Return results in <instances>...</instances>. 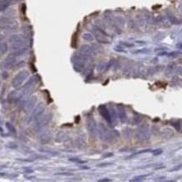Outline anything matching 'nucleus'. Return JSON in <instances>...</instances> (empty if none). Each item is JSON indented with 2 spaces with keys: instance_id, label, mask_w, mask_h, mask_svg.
Wrapping results in <instances>:
<instances>
[{
  "instance_id": "21",
  "label": "nucleus",
  "mask_w": 182,
  "mask_h": 182,
  "mask_svg": "<svg viewBox=\"0 0 182 182\" xmlns=\"http://www.w3.org/2000/svg\"><path fill=\"white\" fill-rule=\"evenodd\" d=\"M110 164H110V163H106V164H98V167H103V166H108V165H110Z\"/></svg>"
},
{
  "instance_id": "23",
  "label": "nucleus",
  "mask_w": 182,
  "mask_h": 182,
  "mask_svg": "<svg viewBox=\"0 0 182 182\" xmlns=\"http://www.w3.org/2000/svg\"><path fill=\"white\" fill-rule=\"evenodd\" d=\"M99 182H107V181H111L110 179H102V180H99Z\"/></svg>"
},
{
  "instance_id": "18",
  "label": "nucleus",
  "mask_w": 182,
  "mask_h": 182,
  "mask_svg": "<svg viewBox=\"0 0 182 182\" xmlns=\"http://www.w3.org/2000/svg\"><path fill=\"white\" fill-rule=\"evenodd\" d=\"M69 160H70V161H72V162L79 163V164H85V163H86V161H84V160H79V159H70Z\"/></svg>"
},
{
  "instance_id": "11",
  "label": "nucleus",
  "mask_w": 182,
  "mask_h": 182,
  "mask_svg": "<svg viewBox=\"0 0 182 182\" xmlns=\"http://www.w3.org/2000/svg\"><path fill=\"white\" fill-rule=\"evenodd\" d=\"M161 135H162L163 138L170 139L174 136V130L170 128H165L161 131Z\"/></svg>"
},
{
  "instance_id": "17",
  "label": "nucleus",
  "mask_w": 182,
  "mask_h": 182,
  "mask_svg": "<svg viewBox=\"0 0 182 182\" xmlns=\"http://www.w3.org/2000/svg\"><path fill=\"white\" fill-rule=\"evenodd\" d=\"M149 175H139V176H137V177H135L134 179H132L131 180V181H139V180H143V179H144L145 177H147Z\"/></svg>"
},
{
  "instance_id": "14",
  "label": "nucleus",
  "mask_w": 182,
  "mask_h": 182,
  "mask_svg": "<svg viewBox=\"0 0 182 182\" xmlns=\"http://www.w3.org/2000/svg\"><path fill=\"white\" fill-rule=\"evenodd\" d=\"M174 70H175V65H174V63H170V65L167 67V69L165 70L164 71V75L166 77L169 78L171 76V75L173 74V72H174Z\"/></svg>"
},
{
  "instance_id": "5",
  "label": "nucleus",
  "mask_w": 182,
  "mask_h": 182,
  "mask_svg": "<svg viewBox=\"0 0 182 182\" xmlns=\"http://www.w3.org/2000/svg\"><path fill=\"white\" fill-rule=\"evenodd\" d=\"M87 128L89 134L95 138L98 134V124H96V120L92 117H89L87 119Z\"/></svg>"
},
{
  "instance_id": "3",
  "label": "nucleus",
  "mask_w": 182,
  "mask_h": 182,
  "mask_svg": "<svg viewBox=\"0 0 182 182\" xmlns=\"http://www.w3.org/2000/svg\"><path fill=\"white\" fill-rule=\"evenodd\" d=\"M40 82V76L39 75L33 76L30 79L26 82V84L23 87V93L28 94L37 86V84Z\"/></svg>"
},
{
  "instance_id": "16",
  "label": "nucleus",
  "mask_w": 182,
  "mask_h": 182,
  "mask_svg": "<svg viewBox=\"0 0 182 182\" xmlns=\"http://www.w3.org/2000/svg\"><path fill=\"white\" fill-rule=\"evenodd\" d=\"M123 135L126 139L130 138V136H131V130H130V129H129L128 128H125L123 130Z\"/></svg>"
},
{
  "instance_id": "9",
  "label": "nucleus",
  "mask_w": 182,
  "mask_h": 182,
  "mask_svg": "<svg viewBox=\"0 0 182 182\" xmlns=\"http://www.w3.org/2000/svg\"><path fill=\"white\" fill-rule=\"evenodd\" d=\"M98 112L101 114V116L106 120V122L108 124H112V121H111V117H110V112L107 107H106V105H100L98 107Z\"/></svg>"
},
{
  "instance_id": "20",
  "label": "nucleus",
  "mask_w": 182,
  "mask_h": 182,
  "mask_svg": "<svg viewBox=\"0 0 182 182\" xmlns=\"http://www.w3.org/2000/svg\"><path fill=\"white\" fill-rule=\"evenodd\" d=\"M151 152H152L155 155H160V153H162L163 151L161 150V149H158V150H153V151L151 150Z\"/></svg>"
},
{
  "instance_id": "1",
  "label": "nucleus",
  "mask_w": 182,
  "mask_h": 182,
  "mask_svg": "<svg viewBox=\"0 0 182 182\" xmlns=\"http://www.w3.org/2000/svg\"><path fill=\"white\" fill-rule=\"evenodd\" d=\"M98 133L99 138L104 142L112 143L116 138H118L119 133L116 130H111L103 123H99L98 128Z\"/></svg>"
},
{
  "instance_id": "19",
  "label": "nucleus",
  "mask_w": 182,
  "mask_h": 182,
  "mask_svg": "<svg viewBox=\"0 0 182 182\" xmlns=\"http://www.w3.org/2000/svg\"><path fill=\"white\" fill-rule=\"evenodd\" d=\"M105 66H106V65H105V63H102L101 65H99V66H98V71H103L106 70V69H105Z\"/></svg>"
},
{
  "instance_id": "2",
  "label": "nucleus",
  "mask_w": 182,
  "mask_h": 182,
  "mask_svg": "<svg viewBox=\"0 0 182 182\" xmlns=\"http://www.w3.org/2000/svg\"><path fill=\"white\" fill-rule=\"evenodd\" d=\"M135 137L139 141H147L150 139V128L148 124H143L137 129Z\"/></svg>"
},
{
  "instance_id": "10",
  "label": "nucleus",
  "mask_w": 182,
  "mask_h": 182,
  "mask_svg": "<svg viewBox=\"0 0 182 182\" xmlns=\"http://www.w3.org/2000/svg\"><path fill=\"white\" fill-rule=\"evenodd\" d=\"M37 103V98L35 96H31L29 99L26 100L25 104V107H24V109L25 110L26 112H30L33 110V108L35 106V103Z\"/></svg>"
},
{
  "instance_id": "4",
  "label": "nucleus",
  "mask_w": 182,
  "mask_h": 182,
  "mask_svg": "<svg viewBox=\"0 0 182 182\" xmlns=\"http://www.w3.org/2000/svg\"><path fill=\"white\" fill-rule=\"evenodd\" d=\"M30 76V73L26 71H22L14 76V78L12 81V86L14 88L20 87L24 83V82Z\"/></svg>"
},
{
  "instance_id": "24",
  "label": "nucleus",
  "mask_w": 182,
  "mask_h": 182,
  "mask_svg": "<svg viewBox=\"0 0 182 182\" xmlns=\"http://www.w3.org/2000/svg\"><path fill=\"white\" fill-rule=\"evenodd\" d=\"M0 175H4V174H3V173H0Z\"/></svg>"
},
{
  "instance_id": "6",
  "label": "nucleus",
  "mask_w": 182,
  "mask_h": 182,
  "mask_svg": "<svg viewBox=\"0 0 182 182\" xmlns=\"http://www.w3.org/2000/svg\"><path fill=\"white\" fill-rule=\"evenodd\" d=\"M51 120V115L50 114H46V115H42L40 116L39 118L35 120L36 121V124H35V128L37 129L42 128L43 127L46 126V125L49 123V122Z\"/></svg>"
},
{
  "instance_id": "26",
  "label": "nucleus",
  "mask_w": 182,
  "mask_h": 182,
  "mask_svg": "<svg viewBox=\"0 0 182 182\" xmlns=\"http://www.w3.org/2000/svg\"><path fill=\"white\" fill-rule=\"evenodd\" d=\"M0 84H1V82H0Z\"/></svg>"
},
{
  "instance_id": "25",
  "label": "nucleus",
  "mask_w": 182,
  "mask_h": 182,
  "mask_svg": "<svg viewBox=\"0 0 182 182\" xmlns=\"http://www.w3.org/2000/svg\"><path fill=\"white\" fill-rule=\"evenodd\" d=\"M0 132H1V133H2V132H3V129H2V128H0Z\"/></svg>"
},
{
  "instance_id": "22",
  "label": "nucleus",
  "mask_w": 182,
  "mask_h": 182,
  "mask_svg": "<svg viewBox=\"0 0 182 182\" xmlns=\"http://www.w3.org/2000/svg\"><path fill=\"white\" fill-rule=\"evenodd\" d=\"M55 175H71V173H57Z\"/></svg>"
},
{
  "instance_id": "12",
  "label": "nucleus",
  "mask_w": 182,
  "mask_h": 182,
  "mask_svg": "<svg viewBox=\"0 0 182 182\" xmlns=\"http://www.w3.org/2000/svg\"><path fill=\"white\" fill-rule=\"evenodd\" d=\"M67 135L66 133H64L62 131L59 132L55 136V141L58 143H61V142H65V141L67 140Z\"/></svg>"
},
{
  "instance_id": "13",
  "label": "nucleus",
  "mask_w": 182,
  "mask_h": 182,
  "mask_svg": "<svg viewBox=\"0 0 182 182\" xmlns=\"http://www.w3.org/2000/svg\"><path fill=\"white\" fill-rule=\"evenodd\" d=\"M109 112H110V117H111L112 123H115L117 122V120H118V114H117L116 109L113 107H111V110L109 111Z\"/></svg>"
},
{
  "instance_id": "7",
  "label": "nucleus",
  "mask_w": 182,
  "mask_h": 182,
  "mask_svg": "<svg viewBox=\"0 0 182 182\" xmlns=\"http://www.w3.org/2000/svg\"><path fill=\"white\" fill-rule=\"evenodd\" d=\"M117 114L120 120V122L122 123H126L128 121V117H127V113L125 111V108L123 107V104H118L117 105Z\"/></svg>"
},
{
  "instance_id": "8",
  "label": "nucleus",
  "mask_w": 182,
  "mask_h": 182,
  "mask_svg": "<svg viewBox=\"0 0 182 182\" xmlns=\"http://www.w3.org/2000/svg\"><path fill=\"white\" fill-rule=\"evenodd\" d=\"M44 110V104L43 103H40L38 106L35 108V110L32 112L31 116L30 118V121L33 120V119L37 120L40 116H42Z\"/></svg>"
},
{
  "instance_id": "15",
  "label": "nucleus",
  "mask_w": 182,
  "mask_h": 182,
  "mask_svg": "<svg viewBox=\"0 0 182 182\" xmlns=\"http://www.w3.org/2000/svg\"><path fill=\"white\" fill-rule=\"evenodd\" d=\"M6 127L9 129V131L11 132L12 133H16V128L13 124L10 123H6Z\"/></svg>"
}]
</instances>
